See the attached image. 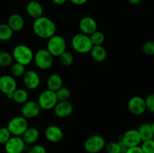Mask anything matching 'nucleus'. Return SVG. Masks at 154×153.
<instances>
[{
	"instance_id": "18",
	"label": "nucleus",
	"mask_w": 154,
	"mask_h": 153,
	"mask_svg": "<svg viewBox=\"0 0 154 153\" xmlns=\"http://www.w3.org/2000/svg\"><path fill=\"white\" fill-rule=\"evenodd\" d=\"M7 24L13 32H20L24 27V19L19 14H13L8 19Z\"/></svg>"
},
{
	"instance_id": "9",
	"label": "nucleus",
	"mask_w": 154,
	"mask_h": 153,
	"mask_svg": "<svg viewBox=\"0 0 154 153\" xmlns=\"http://www.w3.org/2000/svg\"><path fill=\"white\" fill-rule=\"evenodd\" d=\"M17 88V84L13 76L2 75L0 76V91L5 94L8 98H11L12 94Z\"/></svg>"
},
{
	"instance_id": "40",
	"label": "nucleus",
	"mask_w": 154,
	"mask_h": 153,
	"mask_svg": "<svg viewBox=\"0 0 154 153\" xmlns=\"http://www.w3.org/2000/svg\"><path fill=\"white\" fill-rule=\"evenodd\" d=\"M141 0H128V2H129L130 4H135H135H139V3L141 2Z\"/></svg>"
},
{
	"instance_id": "1",
	"label": "nucleus",
	"mask_w": 154,
	"mask_h": 153,
	"mask_svg": "<svg viewBox=\"0 0 154 153\" xmlns=\"http://www.w3.org/2000/svg\"><path fill=\"white\" fill-rule=\"evenodd\" d=\"M32 30L35 34L41 38L49 39L55 34L57 26L54 21L47 16H40L34 20Z\"/></svg>"
},
{
	"instance_id": "3",
	"label": "nucleus",
	"mask_w": 154,
	"mask_h": 153,
	"mask_svg": "<svg viewBox=\"0 0 154 153\" xmlns=\"http://www.w3.org/2000/svg\"><path fill=\"white\" fill-rule=\"evenodd\" d=\"M72 45L77 52L81 54L87 53L93 47L90 36L84 33L75 34L72 39Z\"/></svg>"
},
{
	"instance_id": "15",
	"label": "nucleus",
	"mask_w": 154,
	"mask_h": 153,
	"mask_svg": "<svg viewBox=\"0 0 154 153\" xmlns=\"http://www.w3.org/2000/svg\"><path fill=\"white\" fill-rule=\"evenodd\" d=\"M79 28L81 31V33L90 35L97 31L98 25L96 20L93 19L91 16H84L80 20Z\"/></svg>"
},
{
	"instance_id": "5",
	"label": "nucleus",
	"mask_w": 154,
	"mask_h": 153,
	"mask_svg": "<svg viewBox=\"0 0 154 153\" xmlns=\"http://www.w3.org/2000/svg\"><path fill=\"white\" fill-rule=\"evenodd\" d=\"M7 128L11 135L21 136L29 128L28 121L22 116L14 117L8 122Z\"/></svg>"
},
{
	"instance_id": "36",
	"label": "nucleus",
	"mask_w": 154,
	"mask_h": 153,
	"mask_svg": "<svg viewBox=\"0 0 154 153\" xmlns=\"http://www.w3.org/2000/svg\"><path fill=\"white\" fill-rule=\"evenodd\" d=\"M27 153H47V150L42 145H34L29 148Z\"/></svg>"
},
{
	"instance_id": "6",
	"label": "nucleus",
	"mask_w": 154,
	"mask_h": 153,
	"mask_svg": "<svg viewBox=\"0 0 154 153\" xmlns=\"http://www.w3.org/2000/svg\"><path fill=\"white\" fill-rule=\"evenodd\" d=\"M106 141L99 134L89 136L84 142V148L88 153H99L105 148Z\"/></svg>"
},
{
	"instance_id": "11",
	"label": "nucleus",
	"mask_w": 154,
	"mask_h": 153,
	"mask_svg": "<svg viewBox=\"0 0 154 153\" xmlns=\"http://www.w3.org/2000/svg\"><path fill=\"white\" fill-rule=\"evenodd\" d=\"M122 140V142L128 147H134L140 146L142 140L140 136L139 133L136 129H129L126 130L120 137L119 138Z\"/></svg>"
},
{
	"instance_id": "29",
	"label": "nucleus",
	"mask_w": 154,
	"mask_h": 153,
	"mask_svg": "<svg viewBox=\"0 0 154 153\" xmlns=\"http://www.w3.org/2000/svg\"><path fill=\"white\" fill-rule=\"evenodd\" d=\"M89 36H90V40H91L93 46L102 45V44L105 41V34L102 32H101L96 31Z\"/></svg>"
},
{
	"instance_id": "31",
	"label": "nucleus",
	"mask_w": 154,
	"mask_h": 153,
	"mask_svg": "<svg viewBox=\"0 0 154 153\" xmlns=\"http://www.w3.org/2000/svg\"><path fill=\"white\" fill-rule=\"evenodd\" d=\"M60 61L63 66L69 67L71 66L74 62V56L70 52L65 51L60 56Z\"/></svg>"
},
{
	"instance_id": "20",
	"label": "nucleus",
	"mask_w": 154,
	"mask_h": 153,
	"mask_svg": "<svg viewBox=\"0 0 154 153\" xmlns=\"http://www.w3.org/2000/svg\"><path fill=\"white\" fill-rule=\"evenodd\" d=\"M107 153H125L128 147L122 142L120 139L117 141L106 142L105 146Z\"/></svg>"
},
{
	"instance_id": "12",
	"label": "nucleus",
	"mask_w": 154,
	"mask_h": 153,
	"mask_svg": "<svg viewBox=\"0 0 154 153\" xmlns=\"http://www.w3.org/2000/svg\"><path fill=\"white\" fill-rule=\"evenodd\" d=\"M128 108L133 115H142L147 110L144 98L141 96H133L128 102Z\"/></svg>"
},
{
	"instance_id": "33",
	"label": "nucleus",
	"mask_w": 154,
	"mask_h": 153,
	"mask_svg": "<svg viewBox=\"0 0 154 153\" xmlns=\"http://www.w3.org/2000/svg\"><path fill=\"white\" fill-rule=\"evenodd\" d=\"M11 136V134L10 133L7 127L0 128V144L5 145L6 142L10 139Z\"/></svg>"
},
{
	"instance_id": "30",
	"label": "nucleus",
	"mask_w": 154,
	"mask_h": 153,
	"mask_svg": "<svg viewBox=\"0 0 154 153\" xmlns=\"http://www.w3.org/2000/svg\"><path fill=\"white\" fill-rule=\"evenodd\" d=\"M58 101L69 100L71 98V92L69 88L66 87H61L57 91L55 92Z\"/></svg>"
},
{
	"instance_id": "26",
	"label": "nucleus",
	"mask_w": 154,
	"mask_h": 153,
	"mask_svg": "<svg viewBox=\"0 0 154 153\" xmlns=\"http://www.w3.org/2000/svg\"><path fill=\"white\" fill-rule=\"evenodd\" d=\"M14 32L8 26V24H0V40L2 41H7L10 40L13 36Z\"/></svg>"
},
{
	"instance_id": "16",
	"label": "nucleus",
	"mask_w": 154,
	"mask_h": 153,
	"mask_svg": "<svg viewBox=\"0 0 154 153\" xmlns=\"http://www.w3.org/2000/svg\"><path fill=\"white\" fill-rule=\"evenodd\" d=\"M54 113L59 118H66L73 112V105L69 100L58 101L54 108Z\"/></svg>"
},
{
	"instance_id": "37",
	"label": "nucleus",
	"mask_w": 154,
	"mask_h": 153,
	"mask_svg": "<svg viewBox=\"0 0 154 153\" xmlns=\"http://www.w3.org/2000/svg\"><path fill=\"white\" fill-rule=\"evenodd\" d=\"M125 153H144V152L141 149V146H138L128 148Z\"/></svg>"
},
{
	"instance_id": "32",
	"label": "nucleus",
	"mask_w": 154,
	"mask_h": 153,
	"mask_svg": "<svg viewBox=\"0 0 154 153\" xmlns=\"http://www.w3.org/2000/svg\"><path fill=\"white\" fill-rule=\"evenodd\" d=\"M141 148L144 153H154V139L143 141Z\"/></svg>"
},
{
	"instance_id": "38",
	"label": "nucleus",
	"mask_w": 154,
	"mask_h": 153,
	"mask_svg": "<svg viewBox=\"0 0 154 153\" xmlns=\"http://www.w3.org/2000/svg\"><path fill=\"white\" fill-rule=\"evenodd\" d=\"M69 1L76 5H81V4H85L88 0H69Z\"/></svg>"
},
{
	"instance_id": "8",
	"label": "nucleus",
	"mask_w": 154,
	"mask_h": 153,
	"mask_svg": "<svg viewBox=\"0 0 154 153\" xmlns=\"http://www.w3.org/2000/svg\"><path fill=\"white\" fill-rule=\"evenodd\" d=\"M38 103L41 109L50 110L54 109L55 105L58 102L55 92L47 89L40 93L38 98Z\"/></svg>"
},
{
	"instance_id": "35",
	"label": "nucleus",
	"mask_w": 154,
	"mask_h": 153,
	"mask_svg": "<svg viewBox=\"0 0 154 153\" xmlns=\"http://www.w3.org/2000/svg\"><path fill=\"white\" fill-rule=\"evenodd\" d=\"M146 104V109L150 112L154 113V93H150L144 99Z\"/></svg>"
},
{
	"instance_id": "13",
	"label": "nucleus",
	"mask_w": 154,
	"mask_h": 153,
	"mask_svg": "<svg viewBox=\"0 0 154 153\" xmlns=\"http://www.w3.org/2000/svg\"><path fill=\"white\" fill-rule=\"evenodd\" d=\"M41 111V107L38 103L35 100H27L26 103L23 104L21 108V114L22 116L28 118H35L39 115Z\"/></svg>"
},
{
	"instance_id": "4",
	"label": "nucleus",
	"mask_w": 154,
	"mask_h": 153,
	"mask_svg": "<svg viewBox=\"0 0 154 153\" xmlns=\"http://www.w3.org/2000/svg\"><path fill=\"white\" fill-rule=\"evenodd\" d=\"M47 50L53 56H60L66 50V41L61 35L54 34L48 39Z\"/></svg>"
},
{
	"instance_id": "7",
	"label": "nucleus",
	"mask_w": 154,
	"mask_h": 153,
	"mask_svg": "<svg viewBox=\"0 0 154 153\" xmlns=\"http://www.w3.org/2000/svg\"><path fill=\"white\" fill-rule=\"evenodd\" d=\"M53 57L47 49H40L35 53L33 60L38 68L48 70L52 67L54 62Z\"/></svg>"
},
{
	"instance_id": "34",
	"label": "nucleus",
	"mask_w": 154,
	"mask_h": 153,
	"mask_svg": "<svg viewBox=\"0 0 154 153\" xmlns=\"http://www.w3.org/2000/svg\"><path fill=\"white\" fill-rule=\"evenodd\" d=\"M142 50L147 56H154V40H147L143 44Z\"/></svg>"
},
{
	"instance_id": "23",
	"label": "nucleus",
	"mask_w": 154,
	"mask_h": 153,
	"mask_svg": "<svg viewBox=\"0 0 154 153\" xmlns=\"http://www.w3.org/2000/svg\"><path fill=\"white\" fill-rule=\"evenodd\" d=\"M47 86L48 89L56 92L63 87V79L61 76L57 74H52L48 76L47 80Z\"/></svg>"
},
{
	"instance_id": "2",
	"label": "nucleus",
	"mask_w": 154,
	"mask_h": 153,
	"mask_svg": "<svg viewBox=\"0 0 154 153\" xmlns=\"http://www.w3.org/2000/svg\"><path fill=\"white\" fill-rule=\"evenodd\" d=\"M12 57L16 62L26 66L32 62L34 53L29 46L24 44H18L12 51Z\"/></svg>"
},
{
	"instance_id": "21",
	"label": "nucleus",
	"mask_w": 154,
	"mask_h": 153,
	"mask_svg": "<svg viewBox=\"0 0 154 153\" xmlns=\"http://www.w3.org/2000/svg\"><path fill=\"white\" fill-rule=\"evenodd\" d=\"M21 137L23 138V141L26 145L33 144L38 140L39 131L35 128L29 127Z\"/></svg>"
},
{
	"instance_id": "14",
	"label": "nucleus",
	"mask_w": 154,
	"mask_h": 153,
	"mask_svg": "<svg viewBox=\"0 0 154 153\" xmlns=\"http://www.w3.org/2000/svg\"><path fill=\"white\" fill-rule=\"evenodd\" d=\"M24 86L29 89H35L40 84V76L38 74L33 70H29L23 76Z\"/></svg>"
},
{
	"instance_id": "24",
	"label": "nucleus",
	"mask_w": 154,
	"mask_h": 153,
	"mask_svg": "<svg viewBox=\"0 0 154 153\" xmlns=\"http://www.w3.org/2000/svg\"><path fill=\"white\" fill-rule=\"evenodd\" d=\"M137 130H138V133H139L142 142L143 141L148 140L154 139V134L153 133V130H152L151 124L150 123H142Z\"/></svg>"
},
{
	"instance_id": "39",
	"label": "nucleus",
	"mask_w": 154,
	"mask_h": 153,
	"mask_svg": "<svg viewBox=\"0 0 154 153\" xmlns=\"http://www.w3.org/2000/svg\"><path fill=\"white\" fill-rule=\"evenodd\" d=\"M53 2L56 4H63L67 2V0H52Z\"/></svg>"
},
{
	"instance_id": "25",
	"label": "nucleus",
	"mask_w": 154,
	"mask_h": 153,
	"mask_svg": "<svg viewBox=\"0 0 154 153\" xmlns=\"http://www.w3.org/2000/svg\"><path fill=\"white\" fill-rule=\"evenodd\" d=\"M28 98L29 94L26 90L23 88H17L12 94L11 99H12L15 103L23 104L28 100Z\"/></svg>"
},
{
	"instance_id": "28",
	"label": "nucleus",
	"mask_w": 154,
	"mask_h": 153,
	"mask_svg": "<svg viewBox=\"0 0 154 153\" xmlns=\"http://www.w3.org/2000/svg\"><path fill=\"white\" fill-rule=\"evenodd\" d=\"M13 57L11 54L7 51H0V66L9 67L12 64Z\"/></svg>"
},
{
	"instance_id": "10",
	"label": "nucleus",
	"mask_w": 154,
	"mask_h": 153,
	"mask_svg": "<svg viewBox=\"0 0 154 153\" xmlns=\"http://www.w3.org/2000/svg\"><path fill=\"white\" fill-rule=\"evenodd\" d=\"M26 144L21 136H11L5 144L6 153H23L26 149Z\"/></svg>"
},
{
	"instance_id": "27",
	"label": "nucleus",
	"mask_w": 154,
	"mask_h": 153,
	"mask_svg": "<svg viewBox=\"0 0 154 153\" xmlns=\"http://www.w3.org/2000/svg\"><path fill=\"white\" fill-rule=\"evenodd\" d=\"M26 66L23 64H20L18 62H15L13 64L11 68V72L14 77H20V76H23L26 72Z\"/></svg>"
},
{
	"instance_id": "19",
	"label": "nucleus",
	"mask_w": 154,
	"mask_h": 153,
	"mask_svg": "<svg viewBox=\"0 0 154 153\" xmlns=\"http://www.w3.org/2000/svg\"><path fill=\"white\" fill-rule=\"evenodd\" d=\"M26 13L35 20L40 17L43 14V8L42 5L37 1H31L27 4Z\"/></svg>"
},
{
	"instance_id": "41",
	"label": "nucleus",
	"mask_w": 154,
	"mask_h": 153,
	"mask_svg": "<svg viewBox=\"0 0 154 153\" xmlns=\"http://www.w3.org/2000/svg\"><path fill=\"white\" fill-rule=\"evenodd\" d=\"M151 124V128H152V130H153V133L154 134V122L153 123H150Z\"/></svg>"
},
{
	"instance_id": "17",
	"label": "nucleus",
	"mask_w": 154,
	"mask_h": 153,
	"mask_svg": "<svg viewBox=\"0 0 154 153\" xmlns=\"http://www.w3.org/2000/svg\"><path fill=\"white\" fill-rule=\"evenodd\" d=\"M63 131L59 126L51 124L45 130V138L51 142H58L63 138Z\"/></svg>"
},
{
	"instance_id": "22",
	"label": "nucleus",
	"mask_w": 154,
	"mask_h": 153,
	"mask_svg": "<svg viewBox=\"0 0 154 153\" xmlns=\"http://www.w3.org/2000/svg\"><path fill=\"white\" fill-rule=\"evenodd\" d=\"M90 52L93 59L98 62H102L107 58V51L102 45L93 46Z\"/></svg>"
}]
</instances>
